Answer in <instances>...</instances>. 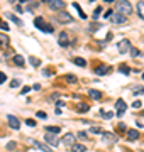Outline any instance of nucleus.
<instances>
[{
    "mask_svg": "<svg viewBox=\"0 0 144 152\" xmlns=\"http://www.w3.org/2000/svg\"><path fill=\"white\" fill-rule=\"evenodd\" d=\"M117 12L122 14V15L132 14V5H131V2H129V0H119V2H117Z\"/></svg>",
    "mask_w": 144,
    "mask_h": 152,
    "instance_id": "f257e3e1",
    "label": "nucleus"
},
{
    "mask_svg": "<svg viewBox=\"0 0 144 152\" xmlns=\"http://www.w3.org/2000/svg\"><path fill=\"white\" fill-rule=\"evenodd\" d=\"M34 25H36L38 29H41L42 32H48V34H51V32L54 30V29H53V25H49V24H46L42 17H38V19L34 20Z\"/></svg>",
    "mask_w": 144,
    "mask_h": 152,
    "instance_id": "f03ea898",
    "label": "nucleus"
},
{
    "mask_svg": "<svg viewBox=\"0 0 144 152\" xmlns=\"http://www.w3.org/2000/svg\"><path fill=\"white\" fill-rule=\"evenodd\" d=\"M44 2L49 5L51 10H63L65 9V2H63V0H44Z\"/></svg>",
    "mask_w": 144,
    "mask_h": 152,
    "instance_id": "7ed1b4c3",
    "label": "nucleus"
},
{
    "mask_svg": "<svg viewBox=\"0 0 144 152\" xmlns=\"http://www.w3.org/2000/svg\"><path fill=\"white\" fill-rule=\"evenodd\" d=\"M110 22L112 24H125L127 22V15H122V14H119V12H115V14H112V17H110Z\"/></svg>",
    "mask_w": 144,
    "mask_h": 152,
    "instance_id": "20e7f679",
    "label": "nucleus"
},
{
    "mask_svg": "<svg viewBox=\"0 0 144 152\" xmlns=\"http://www.w3.org/2000/svg\"><path fill=\"white\" fill-rule=\"evenodd\" d=\"M117 49H119L120 54H125V52H129V49H132V47H131V42L127 39H122L119 44H117Z\"/></svg>",
    "mask_w": 144,
    "mask_h": 152,
    "instance_id": "39448f33",
    "label": "nucleus"
},
{
    "mask_svg": "<svg viewBox=\"0 0 144 152\" xmlns=\"http://www.w3.org/2000/svg\"><path fill=\"white\" fill-rule=\"evenodd\" d=\"M102 140H104V144H115V142L119 140V137H117L115 133L104 132V133H102Z\"/></svg>",
    "mask_w": 144,
    "mask_h": 152,
    "instance_id": "423d86ee",
    "label": "nucleus"
},
{
    "mask_svg": "<svg viewBox=\"0 0 144 152\" xmlns=\"http://www.w3.org/2000/svg\"><path fill=\"white\" fill-rule=\"evenodd\" d=\"M29 144H31V145H34V147H38V149H41V151H44V152H53V147H51V145L41 144V142H38V140H32V139H29Z\"/></svg>",
    "mask_w": 144,
    "mask_h": 152,
    "instance_id": "0eeeda50",
    "label": "nucleus"
},
{
    "mask_svg": "<svg viewBox=\"0 0 144 152\" xmlns=\"http://www.w3.org/2000/svg\"><path fill=\"white\" fill-rule=\"evenodd\" d=\"M56 19L61 22V24H70V22H73V17L68 14V12H59L56 15Z\"/></svg>",
    "mask_w": 144,
    "mask_h": 152,
    "instance_id": "6e6552de",
    "label": "nucleus"
},
{
    "mask_svg": "<svg viewBox=\"0 0 144 152\" xmlns=\"http://www.w3.org/2000/svg\"><path fill=\"white\" fill-rule=\"evenodd\" d=\"M46 142H48L51 147H56V145H59L61 144V140H58V137H56V133H46Z\"/></svg>",
    "mask_w": 144,
    "mask_h": 152,
    "instance_id": "1a4fd4ad",
    "label": "nucleus"
},
{
    "mask_svg": "<svg viewBox=\"0 0 144 152\" xmlns=\"http://www.w3.org/2000/svg\"><path fill=\"white\" fill-rule=\"evenodd\" d=\"M58 44H59L61 47H68V46H70V37H68L66 32H61V34L58 36Z\"/></svg>",
    "mask_w": 144,
    "mask_h": 152,
    "instance_id": "9d476101",
    "label": "nucleus"
},
{
    "mask_svg": "<svg viewBox=\"0 0 144 152\" xmlns=\"http://www.w3.org/2000/svg\"><path fill=\"white\" fill-rule=\"evenodd\" d=\"M75 142H77V137H75L73 133H66V135L61 139V144H65V145H75Z\"/></svg>",
    "mask_w": 144,
    "mask_h": 152,
    "instance_id": "9b49d317",
    "label": "nucleus"
},
{
    "mask_svg": "<svg viewBox=\"0 0 144 152\" xmlns=\"http://www.w3.org/2000/svg\"><path fill=\"white\" fill-rule=\"evenodd\" d=\"M115 110H117V115H119V117L127 110V105L124 103V100H119L117 103H115Z\"/></svg>",
    "mask_w": 144,
    "mask_h": 152,
    "instance_id": "f8f14e48",
    "label": "nucleus"
},
{
    "mask_svg": "<svg viewBox=\"0 0 144 152\" xmlns=\"http://www.w3.org/2000/svg\"><path fill=\"white\" fill-rule=\"evenodd\" d=\"M9 125L14 130H19L20 129V122L17 120V117H14V115H9Z\"/></svg>",
    "mask_w": 144,
    "mask_h": 152,
    "instance_id": "ddd939ff",
    "label": "nucleus"
},
{
    "mask_svg": "<svg viewBox=\"0 0 144 152\" xmlns=\"http://www.w3.org/2000/svg\"><path fill=\"white\" fill-rule=\"evenodd\" d=\"M12 61H14V63H15V66H19V68H22V66L26 64L24 58H22V56H19V54H15V56L12 58Z\"/></svg>",
    "mask_w": 144,
    "mask_h": 152,
    "instance_id": "4468645a",
    "label": "nucleus"
},
{
    "mask_svg": "<svg viewBox=\"0 0 144 152\" xmlns=\"http://www.w3.org/2000/svg\"><path fill=\"white\" fill-rule=\"evenodd\" d=\"M136 10H137V14H139V17L144 20V0H141V2H137V7H136Z\"/></svg>",
    "mask_w": 144,
    "mask_h": 152,
    "instance_id": "2eb2a0df",
    "label": "nucleus"
},
{
    "mask_svg": "<svg viewBox=\"0 0 144 152\" xmlns=\"http://www.w3.org/2000/svg\"><path fill=\"white\" fill-rule=\"evenodd\" d=\"M95 73L98 74V76H104L105 73H109V68H107L105 64H102V66H98V68L95 69Z\"/></svg>",
    "mask_w": 144,
    "mask_h": 152,
    "instance_id": "dca6fc26",
    "label": "nucleus"
},
{
    "mask_svg": "<svg viewBox=\"0 0 144 152\" xmlns=\"http://www.w3.org/2000/svg\"><path fill=\"white\" fill-rule=\"evenodd\" d=\"M88 95H90L93 100H100V98H102V93H100V91H97V90H90V91H88Z\"/></svg>",
    "mask_w": 144,
    "mask_h": 152,
    "instance_id": "f3484780",
    "label": "nucleus"
},
{
    "mask_svg": "<svg viewBox=\"0 0 144 152\" xmlns=\"http://www.w3.org/2000/svg\"><path fill=\"white\" fill-rule=\"evenodd\" d=\"M139 137V132L137 130H127V139H131V140H136Z\"/></svg>",
    "mask_w": 144,
    "mask_h": 152,
    "instance_id": "a211bd4d",
    "label": "nucleus"
},
{
    "mask_svg": "<svg viewBox=\"0 0 144 152\" xmlns=\"http://www.w3.org/2000/svg\"><path fill=\"white\" fill-rule=\"evenodd\" d=\"M0 42H2V46H3V47H9V44H10L9 37H7L5 34H0Z\"/></svg>",
    "mask_w": 144,
    "mask_h": 152,
    "instance_id": "6ab92c4d",
    "label": "nucleus"
},
{
    "mask_svg": "<svg viewBox=\"0 0 144 152\" xmlns=\"http://www.w3.org/2000/svg\"><path fill=\"white\" fill-rule=\"evenodd\" d=\"M71 151L73 152H85V145H81V144H75V145H71Z\"/></svg>",
    "mask_w": 144,
    "mask_h": 152,
    "instance_id": "aec40b11",
    "label": "nucleus"
},
{
    "mask_svg": "<svg viewBox=\"0 0 144 152\" xmlns=\"http://www.w3.org/2000/svg\"><path fill=\"white\" fill-rule=\"evenodd\" d=\"M73 7H75V9H77V12H78V15H80V17H81V19H86V15H85V12H83V10H81V7H80V5H78L77 2H75V3H73Z\"/></svg>",
    "mask_w": 144,
    "mask_h": 152,
    "instance_id": "412c9836",
    "label": "nucleus"
},
{
    "mask_svg": "<svg viewBox=\"0 0 144 152\" xmlns=\"http://www.w3.org/2000/svg\"><path fill=\"white\" fill-rule=\"evenodd\" d=\"M75 64H77V66H80V68H85V66H86V61L83 59V58H75Z\"/></svg>",
    "mask_w": 144,
    "mask_h": 152,
    "instance_id": "4be33fe9",
    "label": "nucleus"
},
{
    "mask_svg": "<svg viewBox=\"0 0 144 152\" xmlns=\"http://www.w3.org/2000/svg\"><path fill=\"white\" fill-rule=\"evenodd\" d=\"M29 63H31V64H32L34 68H38L39 64H41V61H39L38 58H34V56H29Z\"/></svg>",
    "mask_w": 144,
    "mask_h": 152,
    "instance_id": "5701e85b",
    "label": "nucleus"
},
{
    "mask_svg": "<svg viewBox=\"0 0 144 152\" xmlns=\"http://www.w3.org/2000/svg\"><path fill=\"white\" fill-rule=\"evenodd\" d=\"M7 17H9V19L12 20V22H15L17 25H22V22H20V19H19V17H15L14 14H7Z\"/></svg>",
    "mask_w": 144,
    "mask_h": 152,
    "instance_id": "b1692460",
    "label": "nucleus"
},
{
    "mask_svg": "<svg viewBox=\"0 0 144 152\" xmlns=\"http://www.w3.org/2000/svg\"><path fill=\"white\" fill-rule=\"evenodd\" d=\"M46 130H48L49 133H59L61 129H59V127H46Z\"/></svg>",
    "mask_w": 144,
    "mask_h": 152,
    "instance_id": "393cba45",
    "label": "nucleus"
},
{
    "mask_svg": "<svg viewBox=\"0 0 144 152\" xmlns=\"http://www.w3.org/2000/svg\"><path fill=\"white\" fill-rule=\"evenodd\" d=\"M77 110L80 111V113H85V111H88V110H90V107H88V105H80V107H78Z\"/></svg>",
    "mask_w": 144,
    "mask_h": 152,
    "instance_id": "a878e982",
    "label": "nucleus"
},
{
    "mask_svg": "<svg viewBox=\"0 0 144 152\" xmlns=\"http://www.w3.org/2000/svg\"><path fill=\"white\" fill-rule=\"evenodd\" d=\"M102 115H104V118H105V120H110V118L114 117V113H112V111H102Z\"/></svg>",
    "mask_w": 144,
    "mask_h": 152,
    "instance_id": "bb28decb",
    "label": "nucleus"
},
{
    "mask_svg": "<svg viewBox=\"0 0 144 152\" xmlns=\"http://www.w3.org/2000/svg\"><path fill=\"white\" fill-rule=\"evenodd\" d=\"M90 132H92V133H104V130H102L100 127H92V129H90Z\"/></svg>",
    "mask_w": 144,
    "mask_h": 152,
    "instance_id": "cd10ccee",
    "label": "nucleus"
},
{
    "mask_svg": "<svg viewBox=\"0 0 144 152\" xmlns=\"http://www.w3.org/2000/svg\"><path fill=\"white\" fill-rule=\"evenodd\" d=\"M131 56H134V58L141 56V51H139V49H134V47H132V49H131Z\"/></svg>",
    "mask_w": 144,
    "mask_h": 152,
    "instance_id": "c85d7f7f",
    "label": "nucleus"
},
{
    "mask_svg": "<svg viewBox=\"0 0 144 152\" xmlns=\"http://www.w3.org/2000/svg\"><path fill=\"white\" fill-rule=\"evenodd\" d=\"M19 85H20L19 80H12V81H10V88H17Z\"/></svg>",
    "mask_w": 144,
    "mask_h": 152,
    "instance_id": "c756f323",
    "label": "nucleus"
},
{
    "mask_svg": "<svg viewBox=\"0 0 144 152\" xmlns=\"http://www.w3.org/2000/svg\"><path fill=\"white\" fill-rule=\"evenodd\" d=\"M134 95H144V88H141V86H137L134 91H132Z\"/></svg>",
    "mask_w": 144,
    "mask_h": 152,
    "instance_id": "7c9ffc66",
    "label": "nucleus"
},
{
    "mask_svg": "<svg viewBox=\"0 0 144 152\" xmlns=\"http://www.w3.org/2000/svg\"><path fill=\"white\" fill-rule=\"evenodd\" d=\"M66 81H70V83H77L78 80L73 76V74H68V76H66Z\"/></svg>",
    "mask_w": 144,
    "mask_h": 152,
    "instance_id": "2f4dec72",
    "label": "nucleus"
},
{
    "mask_svg": "<svg viewBox=\"0 0 144 152\" xmlns=\"http://www.w3.org/2000/svg\"><path fill=\"white\" fill-rule=\"evenodd\" d=\"M119 69L122 71V73H124V74H129V73H131V69H129V68H127V66H120V68H119Z\"/></svg>",
    "mask_w": 144,
    "mask_h": 152,
    "instance_id": "473e14b6",
    "label": "nucleus"
},
{
    "mask_svg": "<svg viewBox=\"0 0 144 152\" xmlns=\"http://www.w3.org/2000/svg\"><path fill=\"white\" fill-rule=\"evenodd\" d=\"M0 29L9 30V24H7V22H0Z\"/></svg>",
    "mask_w": 144,
    "mask_h": 152,
    "instance_id": "72a5a7b5",
    "label": "nucleus"
},
{
    "mask_svg": "<svg viewBox=\"0 0 144 152\" xmlns=\"http://www.w3.org/2000/svg\"><path fill=\"white\" fill-rule=\"evenodd\" d=\"M38 117H39V118H42V120H44V118H48V115H46L44 111H38Z\"/></svg>",
    "mask_w": 144,
    "mask_h": 152,
    "instance_id": "f704fd0d",
    "label": "nucleus"
},
{
    "mask_svg": "<svg viewBox=\"0 0 144 152\" xmlns=\"http://www.w3.org/2000/svg\"><path fill=\"white\" fill-rule=\"evenodd\" d=\"M100 14H102V9H95V12H93V19H97Z\"/></svg>",
    "mask_w": 144,
    "mask_h": 152,
    "instance_id": "c9c22d12",
    "label": "nucleus"
},
{
    "mask_svg": "<svg viewBox=\"0 0 144 152\" xmlns=\"http://www.w3.org/2000/svg\"><path fill=\"white\" fill-rule=\"evenodd\" d=\"M29 91H31V88H29V86H24V88L20 90V95H26V93H29Z\"/></svg>",
    "mask_w": 144,
    "mask_h": 152,
    "instance_id": "e433bc0d",
    "label": "nucleus"
},
{
    "mask_svg": "<svg viewBox=\"0 0 144 152\" xmlns=\"http://www.w3.org/2000/svg\"><path fill=\"white\" fill-rule=\"evenodd\" d=\"M141 105H143V103H141L139 100H136L134 103H132V107H134V108H141Z\"/></svg>",
    "mask_w": 144,
    "mask_h": 152,
    "instance_id": "4c0bfd02",
    "label": "nucleus"
},
{
    "mask_svg": "<svg viewBox=\"0 0 144 152\" xmlns=\"http://www.w3.org/2000/svg\"><path fill=\"white\" fill-rule=\"evenodd\" d=\"M119 129H120V132H124L127 127H125V123H119V125H117V130H119Z\"/></svg>",
    "mask_w": 144,
    "mask_h": 152,
    "instance_id": "58836bf2",
    "label": "nucleus"
},
{
    "mask_svg": "<svg viewBox=\"0 0 144 152\" xmlns=\"http://www.w3.org/2000/svg\"><path fill=\"white\" fill-rule=\"evenodd\" d=\"M5 80H7V76H5V74L0 71V83H5Z\"/></svg>",
    "mask_w": 144,
    "mask_h": 152,
    "instance_id": "ea45409f",
    "label": "nucleus"
},
{
    "mask_svg": "<svg viewBox=\"0 0 144 152\" xmlns=\"http://www.w3.org/2000/svg\"><path fill=\"white\" fill-rule=\"evenodd\" d=\"M7 149H9V151H14V149H15V144H14V142L7 144Z\"/></svg>",
    "mask_w": 144,
    "mask_h": 152,
    "instance_id": "a19ab883",
    "label": "nucleus"
},
{
    "mask_svg": "<svg viewBox=\"0 0 144 152\" xmlns=\"http://www.w3.org/2000/svg\"><path fill=\"white\" fill-rule=\"evenodd\" d=\"M26 123H27L29 127H34V125H36V122L34 120H26Z\"/></svg>",
    "mask_w": 144,
    "mask_h": 152,
    "instance_id": "79ce46f5",
    "label": "nucleus"
},
{
    "mask_svg": "<svg viewBox=\"0 0 144 152\" xmlns=\"http://www.w3.org/2000/svg\"><path fill=\"white\" fill-rule=\"evenodd\" d=\"M78 137H80V139H85L86 133H85V132H80V133H78Z\"/></svg>",
    "mask_w": 144,
    "mask_h": 152,
    "instance_id": "37998d69",
    "label": "nucleus"
},
{
    "mask_svg": "<svg viewBox=\"0 0 144 152\" xmlns=\"http://www.w3.org/2000/svg\"><path fill=\"white\" fill-rule=\"evenodd\" d=\"M42 74H44V76H49V74H51V71H49V69H44V71H42Z\"/></svg>",
    "mask_w": 144,
    "mask_h": 152,
    "instance_id": "c03bdc74",
    "label": "nucleus"
},
{
    "mask_svg": "<svg viewBox=\"0 0 144 152\" xmlns=\"http://www.w3.org/2000/svg\"><path fill=\"white\" fill-rule=\"evenodd\" d=\"M39 88H41V85H38V83H36V85H34V86H32V90H36V91H38Z\"/></svg>",
    "mask_w": 144,
    "mask_h": 152,
    "instance_id": "a18cd8bd",
    "label": "nucleus"
},
{
    "mask_svg": "<svg viewBox=\"0 0 144 152\" xmlns=\"http://www.w3.org/2000/svg\"><path fill=\"white\" fill-rule=\"evenodd\" d=\"M107 3H112V2H114V0H105Z\"/></svg>",
    "mask_w": 144,
    "mask_h": 152,
    "instance_id": "49530a36",
    "label": "nucleus"
},
{
    "mask_svg": "<svg viewBox=\"0 0 144 152\" xmlns=\"http://www.w3.org/2000/svg\"><path fill=\"white\" fill-rule=\"evenodd\" d=\"M143 80H144V73H143Z\"/></svg>",
    "mask_w": 144,
    "mask_h": 152,
    "instance_id": "de8ad7c7",
    "label": "nucleus"
},
{
    "mask_svg": "<svg viewBox=\"0 0 144 152\" xmlns=\"http://www.w3.org/2000/svg\"><path fill=\"white\" fill-rule=\"evenodd\" d=\"M90 2H95V0H90Z\"/></svg>",
    "mask_w": 144,
    "mask_h": 152,
    "instance_id": "09e8293b",
    "label": "nucleus"
},
{
    "mask_svg": "<svg viewBox=\"0 0 144 152\" xmlns=\"http://www.w3.org/2000/svg\"><path fill=\"white\" fill-rule=\"evenodd\" d=\"M0 22H2V20H0Z\"/></svg>",
    "mask_w": 144,
    "mask_h": 152,
    "instance_id": "8fccbe9b",
    "label": "nucleus"
}]
</instances>
